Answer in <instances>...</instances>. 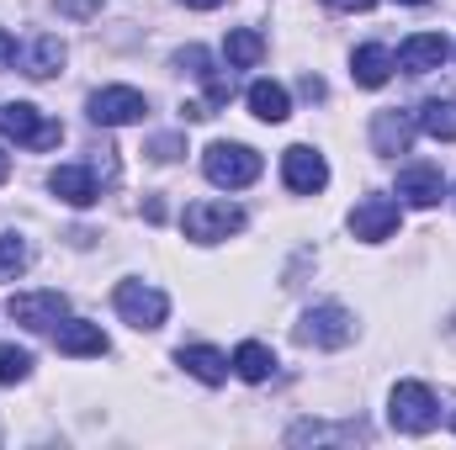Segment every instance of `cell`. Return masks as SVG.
Here are the masks:
<instances>
[{"instance_id":"cell-1","label":"cell","mask_w":456,"mask_h":450,"mask_svg":"<svg viewBox=\"0 0 456 450\" xmlns=\"http://www.w3.org/2000/svg\"><path fill=\"white\" fill-rule=\"evenodd\" d=\"M387 419L398 435H430L441 424V403L425 382H398L393 398H387Z\"/></svg>"},{"instance_id":"cell-2","label":"cell","mask_w":456,"mask_h":450,"mask_svg":"<svg viewBox=\"0 0 456 450\" xmlns=\"http://www.w3.org/2000/svg\"><path fill=\"white\" fill-rule=\"evenodd\" d=\"M202 170H208L213 186H224V191H244V186L260 181V154H255L249 143H208Z\"/></svg>"},{"instance_id":"cell-3","label":"cell","mask_w":456,"mask_h":450,"mask_svg":"<svg viewBox=\"0 0 456 450\" xmlns=\"http://www.w3.org/2000/svg\"><path fill=\"white\" fill-rule=\"evenodd\" d=\"M0 138H11V143H21V149H59L64 127H59L53 117H43L32 101H5V107H0Z\"/></svg>"},{"instance_id":"cell-4","label":"cell","mask_w":456,"mask_h":450,"mask_svg":"<svg viewBox=\"0 0 456 450\" xmlns=\"http://www.w3.org/2000/svg\"><path fill=\"white\" fill-rule=\"evenodd\" d=\"M112 302L122 313V324H133V329H159L170 318V297L159 286H143V281H122L112 292Z\"/></svg>"},{"instance_id":"cell-5","label":"cell","mask_w":456,"mask_h":450,"mask_svg":"<svg viewBox=\"0 0 456 450\" xmlns=\"http://www.w3.org/2000/svg\"><path fill=\"white\" fill-rule=\"evenodd\" d=\"M181 228H186L191 244H218V238H228V233L244 228V213L228 207V202H191L186 218H181Z\"/></svg>"},{"instance_id":"cell-6","label":"cell","mask_w":456,"mask_h":450,"mask_svg":"<svg viewBox=\"0 0 456 450\" xmlns=\"http://www.w3.org/2000/svg\"><path fill=\"white\" fill-rule=\"evenodd\" d=\"M297 339L303 344H319V350H340L355 339V318L335 308V302H324V308H308L303 313V324H297Z\"/></svg>"},{"instance_id":"cell-7","label":"cell","mask_w":456,"mask_h":450,"mask_svg":"<svg viewBox=\"0 0 456 450\" xmlns=\"http://www.w3.org/2000/svg\"><path fill=\"white\" fill-rule=\"evenodd\" d=\"M281 181H287V191H297V197H319V191L330 186V165H324L319 149L292 143V149L281 154Z\"/></svg>"},{"instance_id":"cell-8","label":"cell","mask_w":456,"mask_h":450,"mask_svg":"<svg viewBox=\"0 0 456 450\" xmlns=\"http://www.w3.org/2000/svg\"><path fill=\"white\" fill-rule=\"evenodd\" d=\"M143 112H149V101L133 85H107V91L91 96V122L96 127H127V122H143Z\"/></svg>"},{"instance_id":"cell-9","label":"cell","mask_w":456,"mask_h":450,"mask_svg":"<svg viewBox=\"0 0 456 450\" xmlns=\"http://www.w3.org/2000/svg\"><path fill=\"white\" fill-rule=\"evenodd\" d=\"M5 313H11L21 329H59L64 313H69V302H64V292H16V297L5 302Z\"/></svg>"},{"instance_id":"cell-10","label":"cell","mask_w":456,"mask_h":450,"mask_svg":"<svg viewBox=\"0 0 456 450\" xmlns=\"http://www.w3.org/2000/svg\"><path fill=\"white\" fill-rule=\"evenodd\" d=\"M350 233H355L361 244H382V238H393V233H398V202H393V197H366V202H355V213H350Z\"/></svg>"},{"instance_id":"cell-11","label":"cell","mask_w":456,"mask_h":450,"mask_svg":"<svg viewBox=\"0 0 456 450\" xmlns=\"http://www.w3.org/2000/svg\"><path fill=\"white\" fill-rule=\"evenodd\" d=\"M446 53H452V43H446L441 32H414V37L398 48V59H393V64H398L403 75H430V69H441V64H446Z\"/></svg>"},{"instance_id":"cell-12","label":"cell","mask_w":456,"mask_h":450,"mask_svg":"<svg viewBox=\"0 0 456 450\" xmlns=\"http://www.w3.org/2000/svg\"><path fill=\"white\" fill-rule=\"evenodd\" d=\"M175 360H181V371H186V376H197L202 387H218V382H228V371H233V366H228V355H224V350H213V344H181V355H175Z\"/></svg>"},{"instance_id":"cell-13","label":"cell","mask_w":456,"mask_h":450,"mask_svg":"<svg viewBox=\"0 0 456 450\" xmlns=\"http://www.w3.org/2000/svg\"><path fill=\"white\" fill-rule=\"evenodd\" d=\"M48 191L59 197V202H69V207H91L102 191H96V175L86 170V165H59L53 175H48Z\"/></svg>"},{"instance_id":"cell-14","label":"cell","mask_w":456,"mask_h":450,"mask_svg":"<svg viewBox=\"0 0 456 450\" xmlns=\"http://www.w3.org/2000/svg\"><path fill=\"white\" fill-rule=\"evenodd\" d=\"M398 197H403L409 207H436V202L446 197V181H441L436 165H409V170L398 175Z\"/></svg>"},{"instance_id":"cell-15","label":"cell","mask_w":456,"mask_h":450,"mask_svg":"<svg viewBox=\"0 0 456 450\" xmlns=\"http://www.w3.org/2000/svg\"><path fill=\"white\" fill-rule=\"evenodd\" d=\"M393 53L382 48V43H366V48H355L350 53V75H355V85H366V91H377V85H387L393 80Z\"/></svg>"},{"instance_id":"cell-16","label":"cell","mask_w":456,"mask_h":450,"mask_svg":"<svg viewBox=\"0 0 456 450\" xmlns=\"http://www.w3.org/2000/svg\"><path fill=\"white\" fill-rule=\"evenodd\" d=\"M53 344H59V355H107L102 324H86V318L59 324V329H53Z\"/></svg>"},{"instance_id":"cell-17","label":"cell","mask_w":456,"mask_h":450,"mask_svg":"<svg viewBox=\"0 0 456 450\" xmlns=\"http://www.w3.org/2000/svg\"><path fill=\"white\" fill-rule=\"evenodd\" d=\"M409 143H414V122L403 112H377L371 122V149L377 154H409Z\"/></svg>"},{"instance_id":"cell-18","label":"cell","mask_w":456,"mask_h":450,"mask_svg":"<svg viewBox=\"0 0 456 450\" xmlns=\"http://www.w3.org/2000/svg\"><path fill=\"white\" fill-rule=\"evenodd\" d=\"M249 112L260 117V122H287L292 117V96L276 80H255L249 85Z\"/></svg>"},{"instance_id":"cell-19","label":"cell","mask_w":456,"mask_h":450,"mask_svg":"<svg viewBox=\"0 0 456 450\" xmlns=\"http://www.w3.org/2000/svg\"><path fill=\"white\" fill-rule=\"evenodd\" d=\"M224 59H228V69H255L265 59V37L249 32V27H233L224 37Z\"/></svg>"},{"instance_id":"cell-20","label":"cell","mask_w":456,"mask_h":450,"mask_svg":"<svg viewBox=\"0 0 456 450\" xmlns=\"http://www.w3.org/2000/svg\"><path fill=\"white\" fill-rule=\"evenodd\" d=\"M228 366H233V376H244V382H265V376L276 371V355H271L260 339H244V344L233 350V360H228Z\"/></svg>"},{"instance_id":"cell-21","label":"cell","mask_w":456,"mask_h":450,"mask_svg":"<svg viewBox=\"0 0 456 450\" xmlns=\"http://www.w3.org/2000/svg\"><path fill=\"white\" fill-rule=\"evenodd\" d=\"M59 64H64V43H59L53 32H43V37L27 48V75H32V80H48V75H59Z\"/></svg>"},{"instance_id":"cell-22","label":"cell","mask_w":456,"mask_h":450,"mask_svg":"<svg viewBox=\"0 0 456 450\" xmlns=\"http://www.w3.org/2000/svg\"><path fill=\"white\" fill-rule=\"evenodd\" d=\"M414 122H419V133H430L441 143H456V101H425Z\"/></svg>"},{"instance_id":"cell-23","label":"cell","mask_w":456,"mask_h":450,"mask_svg":"<svg viewBox=\"0 0 456 450\" xmlns=\"http://www.w3.org/2000/svg\"><path fill=\"white\" fill-rule=\"evenodd\" d=\"M181 69H191V75H197V80L213 91V107H218V101H228V85L218 80V69H213L208 48H186V53H181Z\"/></svg>"},{"instance_id":"cell-24","label":"cell","mask_w":456,"mask_h":450,"mask_svg":"<svg viewBox=\"0 0 456 450\" xmlns=\"http://www.w3.org/2000/svg\"><path fill=\"white\" fill-rule=\"evenodd\" d=\"M27 260H32L27 238H21V233H0V281H16V276L27 270Z\"/></svg>"},{"instance_id":"cell-25","label":"cell","mask_w":456,"mask_h":450,"mask_svg":"<svg viewBox=\"0 0 456 450\" xmlns=\"http://www.w3.org/2000/svg\"><path fill=\"white\" fill-rule=\"evenodd\" d=\"M32 376V350L21 344H0V387H16Z\"/></svg>"},{"instance_id":"cell-26","label":"cell","mask_w":456,"mask_h":450,"mask_svg":"<svg viewBox=\"0 0 456 450\" xmlns=\"http://www.w3.org/2000/svg\"><path fill=\"white\" fill-rule=\"evenodd\" d=\"M11 64H16V37L0 27V69H11Z\"/></svg>"},{"instance_id":"cell-27","label":"cell","mask_w":456,"mask_h":450,"mask_svg":"<svg viewBox=\"0 0 456 450\" xmlns=\"http://www.w3.org/2000/svg\"><path fill=\"white\" fill-rule=\"evenodd\" d=\"M181 154V138H154V159H175Z\"/></svg>"},{"instance_id":"cell-28","label":"cell","mask_w":456,"mask_h":450,"mask_svg":"<svg viewBox=\"0 0 456 450\" xmlns=\"http://www.w3.org/2000/svg\"><path fill=\"white\" fill-rule=\"evenodd\" d=\"M324 5H335V11H371L377 0H324Z\"/></svg>"},{"instance_id":"cell-29","label":"cell","mask_w":456,"mask_h":450,"mask_svg":"<svg viewBox=\"0 0 456 450\" xmlns=\"http://www.w3.org/2000/svg\"><path fill=\"white\" fill-rule=\"evenodd\" d=\"M59 5H64V11H96L102 0H59Z\"/></svg>"},{"instance_id":"cell-30","label":"cell","mask_w":456,"mask_h":450,"mask_svg":"<svg viewBox=\"0 0 456 450\" xmlns=\"http://www.w3.org/2000/svg\"><path fill=\"white\" fill-rule=\"evenodd\" d=\"M181 5H191V11H218L224 0H181Z\"/></svg>"},{"instance_id":"cell-31","label":"cell","mask_w":456,"mask_h":450,"mask_svg":"<svg viewBox=\"0 0 456 450\" xmlns=\"http://www.w3.org/2000/svg\"><path fill=\"white\" fill-rule=\"evenodd\" d=\"M5 175H11V154L0 149V186H5Z\"/></svg>"},{"instance_id":"cell-32","label":"cell","mask_w":456,"mask_h":450,"mask_svg":"<svg viewBox=\"0 0 456 450\" xmlns=\"http://www.w3.org/2000/svg\"><path fill=\"white\" fill-rule=\"evenodd\" d=\"M403 5H430V0H403Z\"/></svg>"}]
</instances>
